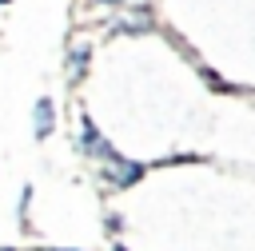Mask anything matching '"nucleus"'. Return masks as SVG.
<instances>
[{
	"instance_id": "nucleus-1",
	"label": "nucleus",
	"mask_w": 255,
	"mask_h": 251,
	"mask_svg": "<svg viewBox=\"0 0 255 251\" xmlns=\"http://www.w3.org/2000/svg\"><path fill=\"white\" fill-rule=\"evenodd\" d=\"M76 147H80L84 155H92V159H104V163H116V159H120V151L96 131L92 116H84V112H80V139H76Z\"/></svg>"
},
{
	"instance_id": "nucleus-2",
	"label": "nucleus",
	"mask_w": 255,
	"mask_h": 251,
	"mask_svg": "<svg viewBox=\"0 0 255 251\" xmlns=\"http://www.w3.org/2000/svg\"><path fill=\"white\" fill-rule=\"evenodd\" d=\"M52 127H56V104H52V96H40L32 108V131H36V139H48Z\"/></svg>"
},
{
	"instance_id": "nucleus-3",
	"label": "nucleus",
	"mask_w": 255,
	"mask_h": 251,
	"mask_svg": "<svg viewBox=\"0 0 255 251\" xmlns=\"http://www.w3.org/2000/svg\"><path fill=\"white\" fill-rule=\"evenodd\" d=\"M139 175H143L139 163H128V159L108 163V183H116V187H131V183H139Z\"/></svg>"
},
{
	"instance_id": "nucleus-4",
	"label": "nucleus",
	"mask_w": 255,
	"mask_h": 251,
	"mask_svg": "<svg viewBox=\"0 0 255 251\" xmlns=\"http://www.w3.org/2000/svg\"><path fill=\"white\" fill-rule=\"evenodd\" d=\"M84 68H88V44H76V48L68 52V80H80Z\"/></svg>"
},
{
	"instance_id": "nucleus-5",
	"label": "nucleus",
	"mask_w": 255,
	"mask_h": 251,
	"mask_svg": "<svg viewBox=\"0 0 255 251\" xmlns=\"http://www.w3.org/2000/svg\"><path fill=\"white\" fill-rule=\"evenodd\" d=\"M96 4H108V8H120V4H128V0H96Z\"/></svg>"
},
{
	"instance_id": "nucleus-6",
	"label": "nucleus",
	"mask_w": 255,
	"mask_h": 251,
	"mask_svg": "<svg viewBox=\"0 0 255 251\" xmlns=\"http://www.w3.org/2000/svg\"><path fill=\"white\" fill-rule=\"evenodd\" d=\"M4 4H12V0H0V8H4Z\"/></svg>"
},
{
	"instance_id": "nucleus-7",
	"label": "nucleus",
	"mask_w": 255,
	"mask_h": 251,
	"mask_svg": "<svg viewBox=\"0 0 255 251\" xmlns=\"http://www.w3.org/2000/svg\"><path fill=\"white\" fill-rule=\"evenodd\" d=\"M116 251H124V247H116Z\"/></svg>"
}]
</instances>
